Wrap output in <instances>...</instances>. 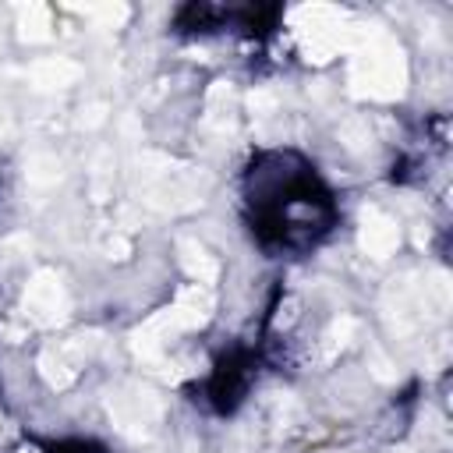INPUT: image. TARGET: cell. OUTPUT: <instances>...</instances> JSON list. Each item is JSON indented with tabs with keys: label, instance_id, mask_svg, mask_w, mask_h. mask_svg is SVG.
Wrapping results in <instances>:
<instances>
[{
	"label": "cell",
	"instance_id": "cell-1",
	"mask_svg": "<svg viewBox=\"0 0 453 453\" xmlns=\"http://www.w3.org/2000/svg\"><path fill=\"white\" fill-rule=\"evenodd\" d=\"M407 88V60L396 39L386 32H365L350 67V92L368 99H400Z\"/></svg>",
	"mask_w": 453,
	"mask_h": 453
},
{
	"label": "cell",
	"instance_id": "cell-2",
	"mask_svg": "<svg viewBox=\"0 0 453 453\" xmlns=\"http://www.w3.org/2000/svg\"><path fill=\"white\" fill-rule=\"evenodd\" d=\"M106 411H110L113 425H117L124 435L138 439V435L152 432V428L163 421V411H166V407H163V396H159L152 386L124 382L120 389H113V393H110Z\"/></svg>",
	"mask_w": 453,
	"mask_h": 453
},
{
	"label": "cell",
	"instance_id": "cell-3",
	"mask_svg": "<svg viewBox=\"0 0 453 453\" xmlns=\"http://www.w3.org/2000/svg\"><path fill=\"white\" fill-rule=\"evenodd\" d=\"M21 311L28 315L32 326H42V329L64 326L71 315V297H67L64 280L53 269H35L21 294Z\"/></svg>",
	"mask_w": 453,
	"mask_h": 453
},
{
	"label": "cell",
	"instance_id": "cell-4",
	"mask_svg": "<svg viewBox=\"0 0 453 453\" xmlns=\"http://www.w3.org/2000/svg\"><path fill=\"white\" fill-rule=\"evenodd\" d=\"M96 347H99V333H78V336H71L67 343L50 347V350L39 354V361H35V365H39V375L46 379V386L67 389V386L78 379L81 361H85Z\"/></svg>",
	"mask_w": 453,
	"mask_h": 453
},
{
	"label": "cell",
	"instance_id": "cell-5",
	"mask_svg": "<svg viewBox=\"0 0 453 453\" xmlns=\"http://www.w3.org/2000/svg\"><path fill=\"white\" fill-rule=\"evenodd\" d=\"M180 333H184V329H180V322L173 319V311L163 308V311L149 315V319L131 333V350H134V357H142V361H159L163 350L170 347V340L180 336Z\"/></svg>",
	"mask_w": 453,
	"mask_h": 453
},
{
	"label": "cell",
	"instance_id": "cell-6",
	"mask_svg": "<svg viewBox=\"0 0 453 453\" xmlns=\"http://www.w3.org/2000/svg\"><path fill=\"white\" fill-rule=\"evenodd\" d=\"M357 248H361L368 258H375V262L389 258V255L400 248V226H396V219L386 216V212H379V209H361Z\"/></svg>",
	"mask_w": 453,
	"mask_h": 453
},
{
	"label": "cell",
	"instance_id": "cell-7",
	"mask_svg": "<svg viewBox=\"0 0 453 453\" xmlns=\"http://www.w3.org/2000/svg\"><path fill=\"white\" fill-rule=\"evenodd\" d=\"M170 311H173V319L180 322L184 333H188V329H202V326L212 319V311H216V294H212L209 287L191 283V287H184V290L177 294V301L170 304Z\"/></svg>",
	"mask_w": 453,
	"mask_h": 453
},
{
	"label": "cell",
	"instance_id": "cell-8",
	"mask_svg": "<svg viewBox=\"0 0 453 453\" xmlns=\"http://www.w3.org/2000/svg\"><path fill=\"white\" fill-rule=\"evenodd\" d=\"M81 78V67L67 57H46L28 67V85L35 92H64Z\"/></svg>",
	"mask_w": 453,
	"mask_h": 453
},
{
	"label": "cell",
	"instance_id": "cell-9",
	"mask_svg": "<svg viewBox=\"0 0 453 453\" xmlns=\"http://www.w3.org/2000/svg\"><path fill=\"white\" fill-rule=\"evenodd\" d=\"M177 258H180V269L198 283V287H212L219 280V262L205 251V244H198L195 237H180L177 241Z\"/></svg>",
	"mask_w": 453,
	"mask_h": 453
},
{
	"label": "cell",
	"instance_id": "cell-10",
	"mask_svg": "<svg viewBox=\"0 0 453 453\" xmlns=\"http://www.w3.org/2000/svg\"><path fill=\"white\" fill-rule=\"evenodd\" d=\"M53 35V18L46 4H21L18 7V39L21 42H46Z\"/></svg>",
	"mask_w": 453,
	"mask_h": 453
},
{
	"label": "cell",
	"instance_id": "cell-11",
	"mask_svg": "<svg viewBox=\"0 0 453 453\" xmlns=\"http://www.w3.org/2000/svg\"><path fill=\"white\" fill-rule=\"evenodd\" d=\"M60 177H64V163L53 152H32L25 159V180H28V188L46 191V188L60 184Z\"/></svg>",
	"mask_w": 453,
	"mask_h": 453
},
{
	"label": "cell",
	"instance_id": "cell-12",
	"mask_svg": "<svg viewBox=\"0 0 453 453\" xmlns=\"http://www.w3.org/2000/svg\"><path fill=\"white\" fill-rule=\"evenodd\" d=\"M350 336H354V319H350V315H343V319H336V322H333V326L326 329V336H322L326 343H322V354H319V357H322V361H329V357H336V350H343Z\"/></svg>",
	"mask_w": 453,
	"mask_h": 453
},
{
	"label": "cell",
	"instance_id": "cell-13",
	"mask_svg": "<svg viewBox=\"0 0 453 453\" xmlns=\"http://www.w3.org/2000/svg\"><path fill=\"white\" fill-rule=\"evenodd\" d=\"M85 14L103 28H120L131 18V7L127 4H92V7H85Z\"/></svg>",
	"mask_w": 453,
	"mask_h": 453
},
{
	"label": "cell",
	"instance_id": "cell-14",
	"mask_svg": "<svg viewBox=\"0 0 453 453\" xmlns=\"http://www.w3.org/2000/svg\"><path fill=\"white\" fill-rule=\"evenodd\" d=\"M340 142H343L350 152H365V149H368V142H372V131H368V124H365V120L347 117V120L340 124Z\"/></svg>",
	"mask_w": 453,
	"mask_h": 453
},
{
	"label": "cell",
	"instance_id": "cell-15",
	"mask_svg": "<svg viewBox=\"0 0 453 453\" xmlns=\"http://www.w3.org/2000/svg\"><path fill=\"white\" fill-rule=\"evenodd\" d=\"M425 290L432 294V301H435V311L442 315V311L449 308V276H446V269H435V273H432V283H428Z\"/></svg>",
	"mask_w": 453,
	"mask_h": 453
},
{
	"label": "cell",
	"instance_id": "cell-16",
	"mask_svg": "<svg viewBox=\"0 0 453 453\" xmlns=\"http://www.w3.org/2000/svg\"><path fill=\"white\" fill-rule=\"evenodd\" d=\"M368 372H372L379 382H396V365H393L379 347L368 350Z\"/></svg>",
	"mask_w": 453,
	"mask_h": 453
},
{
	"label": "cell",
	"instance_id": "cell-17",
	"mask_svg": "<svg viewBox=\"0 0 453 453\" xmlns=\"http://www.w3.org/2000/svg\"><path fill=\"white\" fill-rule=\"evenodd\" d=\"M106 103H88L81 113H78V127H85V131H96L99 124H106Z\"/></svg>",
	"mask_w": 453,
	"mask_h": 453
},
{
	"label": "cell",
	"instance_id": "cell-18",
	"mask_svg": "<svg viewBox=\"0 0 453 453\" xmlns=\"http://www.w3.org/2000/svg\"><path fill=\"white\" fill-rule=\"evenodd\" d=\"M103 251H106L110 258H117V262H124V258L131 255V241H127L124 234H110V237L103 241Z\"/></svg>",
	"mask_w": 453,
	"mask_h": 453
},
{
	"label": "cell",
	"instance_id": "cell-19",
	"mask_svg": "<svg viewBox=\"0 0 453 453\" xmlns=\"http://www.w3.org/2000/svg\"><path fill=\"white\" fill-rule=\"evenodd\" d=\"M446 357H449V336H439L435 340V347H432V354H428V372H442V365H446Z\"/></svg>",
	"mask_w": 453,
	"mask_h": 453
},
{
	"label": "cell",
	"instance_id": "cell-20",
	"mask_svg": "<svg viewBox=\"0 0 453 453\" xmlns=\"http://www.w3.org/2000/svg\"><path fill=\"white\" fill-rule=\"evenodd\" d=\"M184 453H195V446H191V442H188V446H184Z\"/></svg>",
	"mask_w": 453,
	"mask_h": 453
},
{
	"label": "cell",
	"instance_id": "cell-21",
	"mask_svg": "<svg viewBox=\"0 0 453 453\" xmlns=\"http://www.w3.org/2000/svg\"><path fill=\"white\" fill-rule=\"evenodd\" d=\"M21 453H39V449H21Z\"/></svg>",
	"mask_w": 453,
	"mask_h": 453
}]
</instances>
